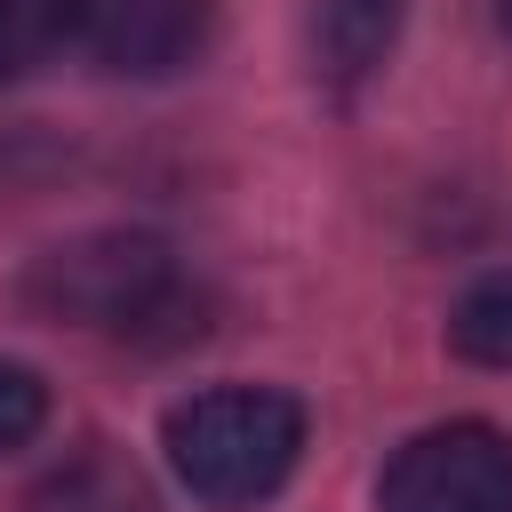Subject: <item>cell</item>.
<instances>
[{"instance_id": "3957f363", "label": "cell", "mask_w": 512, "mask_h": 512, "mask_svg": "<svg viewBox=\"0 0 512 512\" xmlns=\"http://www.w3.org/2000/svg\"><path fill=\"white\" fill-rule=\"evenodd\" d=\"M376 512H512V432L456 416L400 440L376 480Z\"/></svg>"}, {"instance_id": "30bf717a", "label": "cell", "mask_w": 512, "mask_h": 512, "mask_svg": "<svg viewBox=\"0 0 512 512\" xmlns=\"http://www.w3.org/2000/svg\"><path fill=\"white\" fill-rule=\"evenodd\" d=\"M496 24H504V32H512V0H496Z\"/></svg>"}, {"instance_id": "9c48e42d", "label": "cell", "mask_w": 512, "mask_h": 512, "mask_svg": "<svg viewBox=\"0 0 512 512\" xmlns=\"http://www.w3.org/2000/svg\"><path fill=\"white\" fill-rule=\"evenodd\" d=\"M40 424H48V384H40L24 360H0V456L24 448Z\"/></svg>"}, {"instance_id": "8992f818", "label": "cell", "mask_w": 512, "mask_h": 512, "mask_svg": "<svg viewBox=\"0 0 512 512\" xmlns=\"http://www.w3.org/2000/svg\"><path fill=\"white\" fill-rule=\"evenodd\" d=\"M8 512H152V488H144L136 464H120L104 448H80L56 472H40Z\"/></svg>"}, {"instance_id": "5b68a950", "label": "cell", "mask_w": 512, "mask_h": 512, "mask_svg": "<svg viewBox=\"0 0 512 512\" xmlns=\"http://www.w3.org/2000/svg\"><path fill=\"white\" fill-rule=\"evenodd\" d=\"M400 40V0H320L312 8V64L336 96H360Z\"/></svg>"}, {"instance_id": "277c9868", "label": "cell", "mask_w": 512, "mask_h": 512, "mask_svg": "<svg viewBox=\"0 0 512 512\" xmlns=\"http://www.w3.org/2000/svg\"><path fill=\"white\" fill-rule=\"evenodd\" d=\"M80 32H88L104 72L168 80L208 48L216 0H80Z\"/></svg>"}, {"instance_id": "6da1fadb", "label": "cell", "mask_w": 512, "mask_h": 512, "mask_svg": "<svg viewBox=\"0 0 512 512\" xmlns=\"http://www.w3.org/2000/svg\"><path fill=\"white\" fill-rule=\"evenodd\" d=\"M160 448H168V472L200 504L240 512V504L280 496L288 472L304 464V400L272 384H208L168 408Z\"/></svg>"}, {"instance_id": "7a4b0ae2", "label": "cell", "mask_w": 512, "mask_h": 512, "mask_svg": "<svg viewBox=\"0 0 512 512\" xmlns=\"http://www.w3.org/2000/svg\"><path fill=\"white\" fill-rule=\"evenodd\" d=\"M24 304L64 328H112V336H152L184 304V272L168 240L152 232H80L24 272Z\"/></svg>"}, {"instance_id": "ba28073f", "label": "cell", "mask_w": 512, "mask_h": 512, "mask_svg": "<svg viewBox=\"0 0 512 512\" xmlns=\"http://www.w3.org/2000/svg\"><path fill=\"white\" fill-rule=\"evenodd\" d=\"M80 32V0H0V80L48 64Z\"/></svg>"}, {"instance_id": "52a82bcc", "label": "cell", "mask_w": 512, "mask_h": 512, "mask_svg": "<svg viewBox=\"0 0 512 512\" xmlns=\"http://www.w3.org/2000/svg\"><path fill=\"white\" fill-rule=\"evenodd\" d=\"M448 352L472 360V368H504L512 376V264L504 272H480L456 312H448Z\"/></svg>"}]
</instances>
